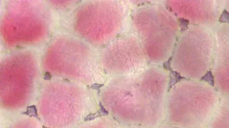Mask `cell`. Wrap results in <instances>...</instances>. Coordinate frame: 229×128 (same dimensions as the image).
Here are the masks:
<instances>
[{
  "mask_svg": "<svg viewBox=\"0 0 229 128\" xmlns=\"http://www.w3.org/2000/svg\"><path fill=\"white\" fill-rule=\"evenodd\" d=\"M183 79H186L185 77H182L178 72L174 71L171 69L170 71V82L169 85H168V90L169 91L170 88L172 86H174L176 83H178V81L183 80Z\"/></svg>",
  "mask_w": 229,
  "mask_h": 128,
  "instance_id": "cell-2",
  "label": "cell"
},
{
  "mask_svg": "<svg viewBox=\"0 0 229 128\" xmlns=\"http://www.w3.org/2000/svg\"><path fill=\"white\" fill-rule=\"evenodd\" d=\"M178 22L180 23V26L181 28V32H185V31L188 28V25L189 24V22L188 20H186L185 18H179Z\"/></svg>",
  "mask_w": 229,
  "mask_h": 128,
  "instance_id": "cell-5",
  "label": "cell"
},
{
  "mask_svg": "<svg viewBox=\"0 0 229 128\" xmlns=\"http://www.w3.org/2000/svg\"><path fill=\"white\" fill-rule=\"evenodd\" d=\"M99 106H100L99 111H97L96 113H90L88 115H87L86 117L84 118L85 121H91V120L96 119V118L98 117H101V116H105L108 115V111H106L105 109H104V106L102 105L101 102H99Z\"/></svg>",
  "mask_w": 229,
  "mask_h": 128,
  "instance_id": "cell-1",
  "label": "cell"
},
{
  "mask_svg": "<svg viewBox=\"0 0 229 128\" xmlns=\"http://www.w3.org/2000/svg\"><path fill=\"white\" fill-rule=\"evenodd\" d=\"M51 79V75L50 74V73H48V72H46L45 74H44V80H50V79Z\"/></svg>",
  "mask_w": 229,
  "mask_h": 128,
  "instance_id": "cell-9",
  "label": "cell"
},
{
  "mask_svg": "<svg viewBox=\"0 0 229 128\" xmlns=\"http://www.w3.org/2000/svg\"><path fill=\"white\" fill-rule=\"evenodd\" d=\"M201 80L206 81V82L209 83L211 86H214V78L212 73L210 71H209L204 76L201 77Z\"/></svg>",
  "mask_w": 229,
  "mask_h": 128,
  "instance_id": "cell-4",
  "label": "cell"
},
{
  "mask_svg": "<svg viewBox=\"0 0 229 128\" xmlns=\"http://www.w3.org/2000/svg\"><path fill=\"white\" fill-rule=\"evenodd\" d=\"M172 59V57H171L170 58H169V59H168L167 61L163 63V67H164V69L166 70V71H170V70L172 69L171 67H170V61H171Z\"/></svg>",
  "mask_w": 229,
  "mask_h": 128,
  "instance_id": "cell-8",
  "label": "cell"
},
{
  "mask_svg": "<svg viewBox=\"0 0 229 128\" xmlns=\"http://www.w3.org/2000/svg\"><path fill=\"white\" fill-rule=\"evenodd\" d=\"M104 86V84H98V83H95L93 84L92 86H90V89H94V90H96L98 91V93L99 94L100 92V88Z\"/></svg>",
  "mask_w": 229,
  "mask_h": 128,
  "instance_id": "cell-7",
  "label": "cell"
},
{
  "mask_svg": "<svg viewBox=\"0 0 229 128\" xmlns=\"http://www.w3.org/2000/svg\"><path fill=\"white\" fill-rule=\"evenodd\" d=\"M22 114L24 115H28L29 117H36L37 119L40 120V118L38 117V114H37V109H36V107L35 105H32V106H29L27 107L26 111L25 112H23Z\"/></svg>",
  "mask_w": 229,
  "mask_h": 128,
  "instance_id": "cell-3",
  "label": "cell"
},
{
  "mask_svg": "<svg viewBox=\"0 0 229 128\" xmlns=\"http://www.w3.org/2000/svg\"><path fill=\"white\" fill-rule=\"evenodd\" d=\"M219 22L221 23L229 22V13L226 9H224L222 14H221L220 19H219Z\"/></svg>",
  "mask_w": 229,
  "mask_h": 128,
  "instance_id": "cell-6",
  "label": "cell"
}]
</instances>
